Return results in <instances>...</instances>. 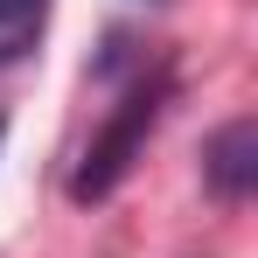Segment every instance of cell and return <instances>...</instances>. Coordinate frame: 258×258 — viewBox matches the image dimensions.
I'll return each mask as SVG.
<instances>
[{
	"mask_svg": "<svg viewBox=\"0 0 258 258\" xmlns=\"http://www.w3.org/2000/svg\"><path fill=\"white\" fill-rule=\"evenodd\" d=\"M42 21H49V0H0V70L35 49Z\"/></svg>",
	"mask_w": 258,
	"mask_h": 258,
	"instance_id": "obj_3",
	"label": "cell"
},
{
	"mask_svg": "<svg viewBox=\"0 0 258 258\" xmlns=\"http://www.w3.org/2000/svg\"><path fill=\"white\" fill-rule=\"evenodd\" d=\"M203 181H210L223 203H244L251 196V181H258V133H251V119H230L203 147Z\"/></svg>",
	"mask_w": 258,
	"mask_h": 258,
	"instance_id": "obj_2",
	"label": "cell"
},
{
	"mask_svg": "<svg viewBox=\"0 0 258 258\" xmlns=\"http://www.w3.org/2000/svg\"><path fill=\"white\" fill-rule=\"evenodd\" d=\"M0 133H7V126H0Z\"/></svg>",
	"mask_w": 258,
	"mask_h": 258,
	"instance_id": "obj_4",
	"label": "cell"
},
{
	"mask_svg": "<svg viewBox=\"0 0 258 258\" xmlns=\"http://www.w3.org/2000/svg\"><path fill=\"white\" fill-rule=\"evenodd\" d=\"M161 105H168V70H140L126 84V98L112 105V119L91 133L84 161H77V174H70V203H105L119 181H126V168L140 161V147H147V133H154V119H161Z\"/></svg>",
	"mask_w": 258,
	"mask_h": 258,
	"instance_id": "obj_1",
	"label": "cell"
}]
</instances>
